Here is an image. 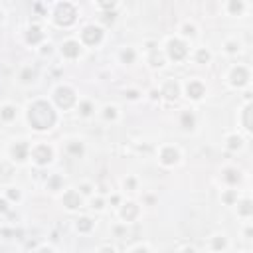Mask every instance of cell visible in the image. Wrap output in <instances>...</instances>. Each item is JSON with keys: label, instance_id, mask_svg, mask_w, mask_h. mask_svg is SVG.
I'll use <instances>...</instances> for the list:
<instances>
[{"label": "cell", "instance_id": "1", "mask_svg": "<svg viewBox=\"0 0 253 253\" xmlns=\"http://www.w3.org/2000/svg\"><path fill=\"white\" fill-rule=\"evenodd\" d=\"M65 47H67V54H69V55H73V54H75V50H73V47H75V44H67Z\"/></svg>", "mask_w": 253, "mask_h": 253}]
</instances>
